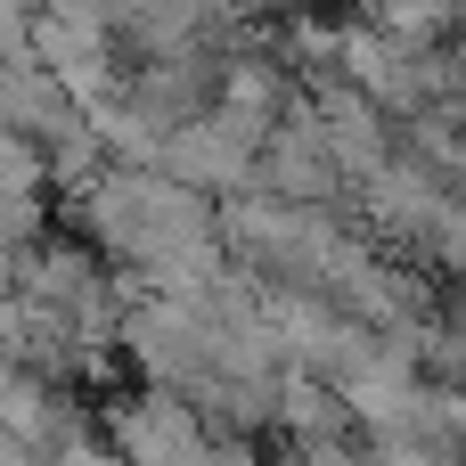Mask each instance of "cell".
Instances as JSON below:
<instances>
[{
  "mask_svg": "<svg viewBox=\"0 0 466 466\" xmlns=\"http://www.w3.org/2000/svg\"><path fill=\"white\" fill-rule=\"evenodd\" d=\"M344 180H352V172L336 164V139H328L319 106L295 98V106L279 115L270 147H262V188H279V197H295V205H336Z\"/></svg>",
  "mask_w": 466,
  "mask_h": 466,
  "instance_id": "cell-3",
  "label": "cell"
},
{
  "mask_svg": "<svg viewBox=\"0 0 466 466\" xmlns=\"http://www.w3.org/2000/svg\"><path fill=\"white\" fill-rule=\"evenodd\" d=\"M426 262L451 270V279L466 287V188L442 197V213H434V229H426Z\"/></svg>",
  "mask_w": 466,
  "mask_h": 466,
  "instance_id": "cell-5",
  "label": "cell"
},
{
  "mask_svg": "<svg viewBox=\"0 0 466 466\" xmlns=\"http://www.w3.org/2000/svg\"><path fill=\"white\" fill-rule=\"evenodd\" d=\"M360 16L377 25V33H393L401 49H442L459 25V0H360Z\"/></svg>",
  "mask_w": 466,
  "mask_h": 466,
  "instance_id": "cell-4",
  "label": "cell"
},
{
  "mask_svg": "<svg viewBox=\"0 0 466 466\" xmlns=\"http://www.w3.org/2000/svg\"><path fill=\"white\" fill-rule=\"evenodd\" d=\"M49 466H131V459H123V451L106 442V426H98V434H82L74 451H57V459H49Z\"/></svg>",
  "mask_w": 466,
  "mask_h": 466,
  "instance_id": "cell-6",
  "label": "cell"
},
{
  "mask_svg": "<svg viewBox=\"0 0 466 466\" xmlns=\"http://www.w3.org/2000/svg\"><path fill=\"white\" fill-rule=\"evenodd\" d=\"M98 426H106V442L123 451L131 466H188L205 442H213V426H205V410L180 393V385H139V393H115L106 410H98Z\"/></svg>",
  "mask_w": 466,
  "mask_h": 466,
  "instance_id": "cell-1",
  "label": "cell"
},
{
  "mask_svg": "<svg viewBox=\"0 0 466 466\" xmlns=\"http://www.w3.org/2000/svg\"><path fill=\"white\" fill-rule=\"evenodd\" d=\"M164 172L188 180V188H205V197H229V188H254L262 180V147L221 106H205V115H188V123L164 131Z\"/></svg>",
  "mask_w": 466,
  "mask_h": 466,
  "instance_id": "cell-2",
  "label": "cell"
},
{
  "mask_svg": "<svg viewBox=\"0 0 466 466\" xmlns=\"http://www.w3.org/2000/svg\"><path fill=\"white\" fill-rule=\"evenodd\" d=\"M451 49H459V74H466V33H459V41H451Z\"/></svg>",
  "mask_w": 466,
  "mask_h": 466,
  "instance_id": "cell-7",
  "label": "cell"
}]
</instances>
